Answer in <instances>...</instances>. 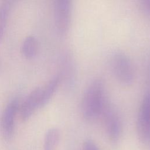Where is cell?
<instances>
[{
	"label": "cell",
	"instance_id": "8992f818",
	"mask_svg": "<svg viewBox=\"0 0 150 150\" xmlns=\"http://www.w3.org/2000/svg\"><path fill=\"white\" fill-rule=\"evenodd\" d=\"M18 100L16 98L12 99L5 107L1 118V127L4 138L10 141L13 135L15 117L18 108Z\"/></svg>",
	"mask_w": 150,
	"mask_h": 150
},
{
	"label": "cell",
	"instance_id": "5b68a950",
	"mask_svg": "<svg viewBox=\"0 0 150 150\" xmlns=\"http://www.w3.org/2000/svg\"><path fill=\"white\" fill-rule=\"evenodd\" d=\"M136 129L139 138L149 143L150 135V91L145 93L141 101L136 120Z\"/></svg>",
	"mask_w": 150,
	"mask_h": 150
},
{
	"label": "cell",
	"instance_id": "7c38bea8",
	"mask_svg": "<svg viewBox=\"0 0 150 150\" xmlns=\"http://www.w3.org/2000/svg\"><path fill=\"white\" fill-rule=\"evenodd\" d=\"M83 150H100L96 143L91 139H87L83 144Z\"/></svg>",
	"mask_w": 150,
	"mask_h": 150
},
{
	"label": "cell",
	"instance_id": "3957f363",
	"mask_svg": "<svg viewBox=\"0 0 150 150\" xmlns=\"http://www.w3.org/2000/svg\"><path fill=\"white\" fill-rule=\"evenodd\" d=\"M101 116L110 141L114 144L119 142L122 133V122L118 111L107 99Z\"/></svg>",
	"mask_w": 150,
	"mask_h": 150
},
{
	"label": "cell",
	"instance_id": "52a82bcc",
	"mask_svg": "<svg viewBox=\"0 0 150 150\" xmlns=\"http://www.w3.org/2000/svg\"><path fill=\"white\" fill-rule=\"evenodd\" d=\"M42 88L37 87L32 90L23 101L21 110L23 121L28 120L38 107H40Z\"/></svg>",
	"mask_w": 150,
	"mask_h": 150
},
{
	"label": "cell",
	"instance_id": "6da1fadb",
	"mask_svg": "<svg viewBox=\"0 0 150 150\" xmlns=\"http://www.w3.org/2000/svg\"><path fill=\"white\" fill-rule=\"evenodd\" d=\"M107 99L103 80L96 77L91 80L82 96L81 112L83 118L92 121L100 116Z\"/></svg>",
	"mask_w": 150,
	"mask_h": 150
},
{
	"label": "cell",
	"instance_id": "30bf717a",
	"mask_svg": "<svg viewBox=\"0 0 150 150\" xmlns=\"http://www.w3.org/2000/svg\"><path fill=\"white\" fill-rule=\"evenodd\" d=\"M38 49V40L35 36L32 35L27 36L24 39L21 46V51L23 55L28 59L34 57L36 55Z\"/></svg>",
	"mask_w": 150,
	"mask_h": 150
},
{
	"label": "cell",
	"instance_id": "4fadbf2b",
	"mask_svg": "<svg viewBox=\"0 0 150 150\" xmlns=\"http://www.w3.org/2000/svg\"><path fill=\"white\" fill-rule=\"evenodd\" d=\"M143 6L148 12L150 13V0H146L143 2Z\"/></svg>",
	"mask_w": 150,
	"mask_h": 150
},
{
	"label": "cell",
	"instance_id": "7a4b0ae2",
	"mask_svg": "<svg viewBox=\"0 0 150 150\" xmlns=\"http://www.w3.org/2000/svg\"><path fill=\"white\" fill-rule=\"evenodd\" d=\"M110 65L116 79L124 86L132 84L135 79V70L131 58L120 50L114 51L110 56Z\"/></svg>",
	"mask_w": 150,
	"mask_h": 150
},
{
	"label": "cell",
	"instance_id": "9c48e42d",
	"mask_svg": "<svg viewBox=\"0 0 150 150\" xmlns=\"http://www.w3.org/2000/svg\"><path fill=\"white\" fill-rule=\"evenodd\" d=\"M60 139V130L56 127L49 129L45 134L43 150H56Z\"/></svg>",
	"mask_w": 150,
	"mask_h": 150
},
{
	"label": "cell",
	"instance_id": "ba28073f",
	"mask_svg": "<svg viewBox=\"0 0 150 150\" xmlns=\"http://www.w3.org/2000/svg\"><path fill=\"white\" fill-rule=\"evenodd\" d=\"M60 81V77L59 76H56L52 78L47 84L42 88L40 107H44L49 102L56 92L59 85Z\"/></svg>",
	"mask_w": 150,
	"mask_h": 150
},
{
	"label": "cell",
	"instance_id": "5bb4252c",
	"mask_svg": "<svg viewBox=\"0 0 150 150\" xmlns=\"http://www.w3.org/2000/svg\"><path fill=\"white\" fill-rule=\"evenodd\" d=\"M148 80H149V83L150 84V64L149 67V72H148Z\"/></svg>",
	"mask_w": 150,
	"mask_h": 150
},
{
	"label": "cell",
	"instance_id": "277c9868",
	"mask_svg": "<svg viewBox=\"0 0 150 150\" xmlns=\"http://www.w3.org/2000/svg\"><path fill=\"white\" fill-rule=\"evenodd\" d=\"M72 1L56 0L53 4L54 24L57 32L64 35L68 32L72 17Z\"/></svg>",
	"mask_w": 150,
	"mask_h": 150
},
{
	"label": "cell",
	"instance_id": "8fae6325",
	"mask_svg": "<svg viewBox=\"0 0 150 150\" xmlns=\"http://www.w3.org/2000/svg\"><path fill=\"white\" fill-rule=\"evenodd\" d=\"M11 1H5L0 6V40L2 39L11 8Z\"/></svg>",
	"mask_w": 150,
	"mask_h": 150
}]
</instances>
